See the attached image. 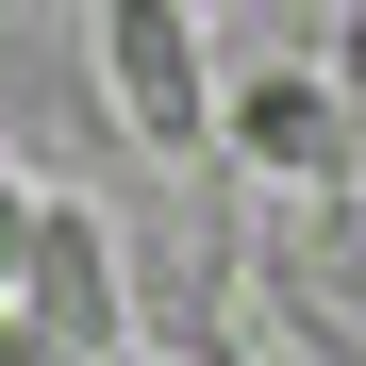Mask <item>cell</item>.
Instances as JSON below:
<instances>
[{
    "instance_id": "cell-1",
    "label": "cell",
    "mask_w": 366,
    "mask_h": 366,
    "mask_svg": "<svg viewBox=\"0 0 366 366\" xmlns=\"http://www.w3.org/2000/svg\"><path fill=\"white\" fill-rule=\"evenodd\" d=\"M217 150L250 167L267 200H366V134H350L333 50H267L250 84H217Z\"/></svg>"
},
{
    "instance_id": "cell-2",
    "label": "cell",
    "mask_w": 366,
    "mask_h": 366,
    "mask_svg": "<svg viewBox=\"0 0 366 366\" xmlns=\"http://www.w3.org/2000/svg\"><path fill=\"white\" fill-rule=\"evenodd\" d=\"M17 317H34L50 350H67V366H134V283H117V217H84V200H34Z\"/></svg>"
},
{
    "instance_id": "cell-3",
    "label": "cell",
    "mask_w": 366,
    "mask_h": 366,
    "mask_svg": "<svg viewBox=\"0 0 366 366\" xmlns=\"http://www.w3.org/2000/svg\"><path fill=\"white\" fill-rule=\"evenodd\" d=\"M200 17H167V0H117L100 17V84H117V134H150V150H200L217 134V84H200Z\"/></svg>"
},
{
    "instance_id": "cell-4",
    "label": "cell",
    "mask_w": 366,
    "mask_h": 366,
    "mask_svg": "<svg viewBox=\"0 0 366 366\" xmlns=\"http://www.w3.org/2000/svg\"><path fill=\"white\" fill-rule=\"evenodd\" d=\"M17 267H34V200H17V167H0V300H17Z\"/></svg>"
},
{
    "instance_id": "cell-5",
    "label": "cell",
    "mask_w": 366,
    "mask_h": 366,
    "mask_svg": "<svg viewBox=\"0 0 366 366\" xmlns=\"http://www.w3.org/2000/svg\"><path fill=\"white\" fill-rule=\"evenodd\" d=\"M134 366H150V350H134Z\"/></svg>"
}]
</instances>
